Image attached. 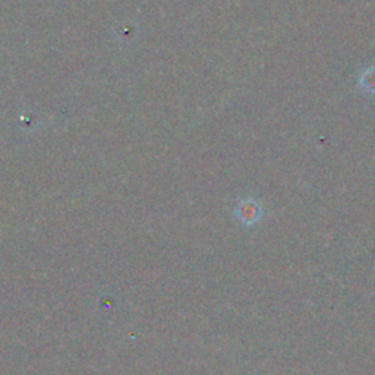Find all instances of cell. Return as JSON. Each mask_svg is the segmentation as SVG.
<instances>
[{"instance_id": "6da1fadb", "label": "cell", "mask_w": 375, "mask_h": 375, "mask_svg": "<svg viewBox=\"0 0 375 375\" xmlns=\"http://www.w3.org/2000/svg\"><path fill=\"white\" fill-rule=\"evenodd\" d=\"M235 215L242 224L254 226L263 217V207L254 198H243L235 208Z\"/></svg>"}, {"instance_id": "7a4b0ae2", "label": "cell", "mask_w": 375, "mask_h": 375, "mask_svg": "<svg viewBox=\"0 0 375 375\" xmlns=\"http://www.w3.org/2000/svg\"><path fill=\"white\" fill-rule=\"evenodd\" d=\"M358 85L368 94H375V66L367 68L358 81Z\"/></svg>"}]
</instances>
